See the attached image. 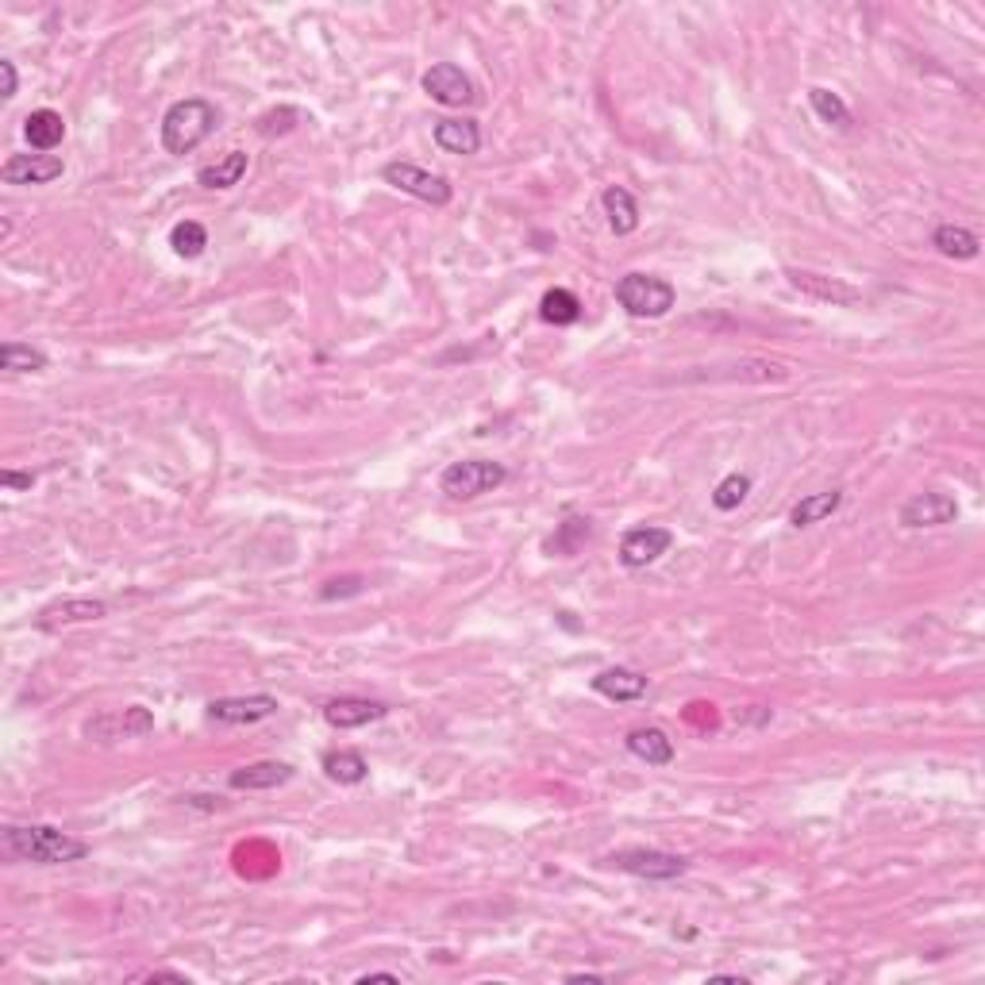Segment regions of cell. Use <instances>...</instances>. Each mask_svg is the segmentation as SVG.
Masks as SVG:
<instances>
[{
	"label": "cell",
	"mask_w": 985,
	"mask_h": 985,
	"mask_svg": "<svg viewBox=\"0 0 985 985\" xmlns=\"http://www.w3.org/2000/svg\"><path fill=\"white\" fill-rule=\"evenodd\" d=\"M420 85H424V93L435 100V105H447V108L473 105V97H478V93H473V82L455 62H435L432 70H424Z\"/></svg>",
	"instance_id": "obj_10"
},
{
	"label": "cell",
	"mask_w": 985,
	"mask_h": 985,
	"mask_svg": "<svg viewBox=\"0 0 985 985\" xmlns=\"http://www.w3.org/2000/svg\"><path fill=\"white\" fill-rule=\"evenodd\" d=\"M539 316L554 327H570L581 320V301L570 293V289H546L543 301H539Z\"/></svg>",
	"instance_id": "obj_26"
},
{
	"label": "cell",
	"mask_w": 985,
	"mask_h": 985,
	"mask_svg": "<svg viewBox=\"0 0 985 985\" xmlns=\"http://www.w3.org/2000/svg\"><path fill=\"white\" fill-rule=\"evenodd\" d=\"M616 301H620V309H624L627 316L662 320L677 304V293H674V286H670L666 277L632 269V274H624L616 281Z\"/></svg>",
	"instance_id": "obj_3"
},
{
	"label": "cell",
	"mask_w": 985,
	"mask_h": 985,
	"mask_svg": "<svg viewBox=\"0 0 985 985\" xmlns=\"http://www.w3.org/2000/svg\"><path fill=\"white\" fill-rule=\"evenodd\" d=\"M359 982L362 985L367 982H400V974H389V970H370V974H362Z\"/></svg>",
	"instance_id": "obj_37"
},
{
	"label": "cell",
	"mask_w": 985,
	"mask_h": 985,
	"mask_svg": "<svg viewBox=\"0 0 985 985\" xmlns=\"http://www.w3.org/2000/svg\"><path fill=\"white\" fill-rule=\"evenodd\" d=\"M593 693L627 705V700L647 697V677L639 674V670H632V666H609V670H601V674L593 677Z\"/></svg>",
	"instance_id": "obj_16"
},
{
	"label": "cell",
	"mask_w": 985,
	"mask_h": 985,
	"mask_svg": "<svg viewBox=\"0 0 985 985\" xmlns=\"http://www.w3.org/2000/svg\"><path fill=\"white\" fill-rule=\"evenodd\" d=\"M747 493H750L747 473H728V478L712 489V508H717V513H735V508L747 501Z\"/></svg>",
	"instance_id": "obj_31"
},
{
	"label": "cell",
	"mask_w": 985,
	"mask_h": 985,
	"mask_svg": "<svg viewBox=\"0 0 985 985\" xmlns=\"http://www.w3.org/2000/svg\"><path fill=\"white\" fill-rule=\"evenodd\" d=\"M355 593H362V578H332L320 589V601H335V597H355Z\"/></svg>",
	"instance_id": "obj_33"
},
{
	"label": "cell",
	"mask_w": 985,
	"mask_h": 985,
	"mask_svg": "<svg viewBox=\"0 0 985 985\" xmlns=\"http://www.w3.org/2000/svg\"><path fill=\"white\" fill-rule=\"evenodd\" d=\"M216 123H220V112L216 105H208L204 97H185L173 100L163 116V147L166 155H193L204 139L213 135Z\"/></svg>",
	"instance_id": "obj_2"
},
{
	"label": "cell",
	"mask_w": 985,
	"mask_h": 985,
	"mask_svg": "<svg viewBox=\"0 0 985 985\" xmlns=\"http://www.w3.org/2000/svg\"><path fill=\"white\" fill-rule=\"evenodd\" d=\"M932 247H936L944 259H977V251H982V243H977V236L970 228H959V224H939L936 231H932Z\"/></svg>",
	"instance_id": "obj_24"
},
{
	"label": "cell",
	"mask_w": 985,
	"mask_h": 985,
	"mask_svg": "<svg viewBox=\"0 0 985 985\" xmlns=\"http://www.w3.org/2000/svg\"><path fill=\"white\" fill-rule=\"evenodd\" d=\"M324 773L339 785H359V782H367L370 766H367V758H362L359 750H327Z\"/></svg>",
	"instance_id": "obj_25"
},
{
	"label": "cell",
	"mask_w": 985,
	"mask_h": 985,
	"mask_svg": "<svg viewBox=\"0 0 985 985\" xmlns=\"http://www.w3.org/2000/svg\"><path fill=\"white\" fill-rule=\"evenodd\" d=\"M281 709L277 697L269 693H251V697H220L208 705V717L220 720V724H259V720H269Z\"/></svg>",
	"instance_id": "obj_12"
},
{
	"label": "cell",
	"mask_w": 985,
	"mask_h": 985,
	"mask_svg": "<svg viewBox=\"0 0 985 985\" xmlns=\"http://www.w3.org/2000/svg\"><path fill=\"white\" fill-rule=\"evenodd\" d=\"M65 163L58 155H9L0 166L4 185H47V181L62 178Z\"/></svg>",
	"instance_id": "obj_13"
},
{
	"label": "cell",
	"mask_w": 985,
	"mask_h": 985,
	"mask_svg": "<svg viewBox=\"0 0 985 985\" xmlns=\"http://www.w3.org/2000/svg\"><path fill=\"white\" fill-rule=\"evenodd\" d=\"M432 135L447 155H478L481 151L478 120H440Z\"/></svg>",
	"instance_id": "obj_20"
},
{
	"label": "cell",
	"mask_w": 985,
	"mask_h": 985,
	"mask_svg": "<svg viewBox=\"0 0 985 985\" xmlns=\"http://www.w3.org/2000/svg\"><path fill=\"white\" fill-rule=\"evenodd\" d=\"M785 277H790V286L797 289V293L813 297V301H824V304H858L863 301V293H858L855 286H848V281H839V277H824V274H813V269H785Z\"/></svg>",
	"instance_id": "obj_14"
},
{
	"label": "cell",
	"mask_w": 985,
	"mask_h": 985,
	"mask_svg": "<svg viewBox=\"0 0 985 985\" xmlns=\"http://www.w3.org/2000/svg\"><path fill=\"white\" fill-rule=\"evenodd\" d=\"M24 139L32 143V151H39V155L55 151L58 143L65 139L62 112H55V108H35V112L24 120Z\"/></svg>",
	"instance_id": "obj_19"
},
{
	"label": "cell",
	"mask_w": 985,
	"mask_h": 985,
	"mask_svg": "<svg viewBox=\"0 0 985 985\" xmlns=\"http://www.w3.org/2000/svg\"><path fill=\"white\" fill-rule=\"evenodd\" d=\"M4 848L35 866H65V863H82L89 855L85 839L55 828V824H9L4 828Z\"/></svg>",
	"instance_id": "obj_1"
},
{
	"label": "cell",
	"mask_w": 985,
	"mask_h": 985,
	"mask_svg": "<svg viewBox=\"0 0 985 985\" xmlns=\"http://www.w3.org/2000/svg\"><path fill=\"white\" fill-rule=\"evenodd\" d=\"M0 370H9V374H35V370H47V355L27 343H4L0 347Z\"/></svg>",
	"instance_id": "obj_29"
},
{
	"label": "cell",
	"mask_w": 985,
	"mask_h": 985,
	"mask_svg": "<svg viewBox=\"0 0 985 985\" xmlns=\"http://www.w3.org/2000/svg\"><path fill=\"white\" fill-rule=\"evenodd\" d=\"M0 485H4V489H32V485H35V473L4 470V473H0Z\"/></svg>",
	"instance_id": "obj_36"
},
{
	"label": "cell",
	"mask_w": 985,
	"mask_h": 985,
	"mask_svg": "<svg viewBox=\"0 0 985 985\" xmlns=\"http://www.w3.org/2000/svg\"><path fill=\"white\" fill-rule=\"evenodd\" d=\"M293 778V766L289 762H251V766H239V770L228 773V785L231 790H277V785H286Z\"/></svg>",
	"instance_id": "obj_17"
},
{
	"label": "cell",
	"mask_w": 985,
	"mask_h": 985,
	"mask_svg": "<svg viewBox=\"0 0 985 985\" xmlns=\"http://www.w3.org/2000/svg\"><path fill=\"white\" fill-rule=\"evenodd\" d=\"M0 77H4V89H0V97L12 100L20 89V77H16V62H9V58H0Z\"/></svg>",
	"instance_id": "obj_34"
},
{
	"label": "cell",
	"mask_w": 985,
	"mask_h": 985,
	"mask_svg": "<svg viewBox=\"0 0 985 985\" xmlns=\"http://www.w3.org/2000/svg\"><path fill=\"white\" fill-rule=\"evenodd\" d=\"M155 732V717L143 705H128L123 712H108L85 724V735L97 743H116V740H139V735Z\"/></svg>",
	"instance_id": "obj_9"
},
{
	"label": "cell",
	"mask_w": 985,
	"mask_h": 985,
	"mask_svg": "<svg viewBox=\"0 0 985 985\" xmlns=\"http://www.w3.org/2000/svg\"><path fill=\"white\" fill-rule=\"evenodd\" d=\"M108 604L97 601V597H65V601H55L35 616V627L39 632H58V627L70 624H89V620H105Z\"/></svg>",
	"instance_id": "obj_11"
},
{
	"label": "cell",
	"mask_w": 985,
	"mask_h": 985,
	"mask_svg": "<svg viewBox=\"0 0 985 985\" xmlns=\"http://www.w3.org/2000/svg\"><path fill=\"white\" fill-rule=\"evenodd\" d=\"M670 546H674V531L659 528V524H639V528L624 531V539H620V562L627 570H644V566L659 562Z\"/></svg>",
	"instance_id": "obj_7"
},
{
	"label": "cell",
	"mask_w": 985,
	"mask_h": 985,
	"mask_svg": "<svg viewBox=\"0 0 985 985\" xmlns=\"http://www.w3.org/2000/svg\"><path fill=\"white\" fill-rule=\"evenodd\" d=\"M897 520H901V528H939V524L959 520V501L951 493L928 489V493H916V497L904 501Z\"/></svg>",
	"instance_id": "obj_8"
},
{
	"label": "cell",
	"mask_w": 985,
	"mask_h": 985,
	"mask_svg": "<svg viewBox=\"0 0 985 985\" xmlns=\"http://www.w3.org/2000/svg\"><path fill=\"white\" fill-rule=\"evenodd\" d=\"M135 982H178V985H189V977L178 974V970H143V974H135Z\"/></svg>",
	"instance_id": "obj_35"
},
{
	"label": "cell",
	"mask_w": 985,
	"mask_h": 985,
	"mask_svg": "<svg viewBox=\"0 0 985 985\" xmlns=\"http://www.w3.org/2000/svg\"><path fill=\"white\" fill-rule=\"evenodd\" d=\"M604 866L647 881H674L689 870V863L682 855H670V851H654V848H620L604 858Z\"/></svg>",
	"instance_id": "obj_5"
},
{
	"label": "cell",
	"mask_w": 985,
	"mask_h": 985,
	"mask_svg": "<svg viewBox=\"0 0 985 985\" xmlns=\"http://www.w3.org/2000/svg\"><path fill=\"white\" fill-rule=\"evenodd\" d=\"M843 505V489H824V493H808L797 505L790 508V524L793 528H813V524L828 520L831 513H839Z\"/></svg>",
	"instance_id": "obj_22"
},
{
	"label": "cell",
	"mask_w": 985,
	"mask_h": 985,
	"mask_svg": "<svg viewBox=\"0 0 985 985\" xmlns=\"http://www.w3.org/2000/svg\"><path fill=\"white\" fill-rule=\"evenodd\" d=\"M586 539H589V520L586 516H570V520H562L558 528H554V536L546 539V551L558 554V558H574Z\"/></svg>",
	"instance_id": "obj_27"
},
{
	"label": "cell",
	"mask_w": 985,
	"mask_h": 985,
	"mask_svg": "<svg viewBox=\"0 0 985 985\" xmlns=\"http://www.w3.org/2000/svg\"><path fill=\"white\" fill-rule=\"evenodd\" d=\"M385 705L382 700H370V697H335L324 705V720L339 732L347 728H362V724H374V720L385 717Z\"/></svg>",
	"instance_id": "obj_15"
},
{
	"label": "cell",
	"mask_w": 985,
	"mask_h": 985,
	"mask_svg": "<svg viewBox=\"0 0 985 985\" xmlns=\"http://www.w3.org/2000/svg\"><path fill=\"white\" fill-rule=\"evenodd\" d=\"M204 247H208V231H204L196 220H181L170 228V251L178 254V259H201Z\"/></svg>",
	"instance_id": "obj_30"
},
{
	"label": "cell",
	"mask_w": 985,
	"mask_h": 985,
	"mask_svg": "<svg viewBox=\"0 0 985 985\" xmlns=\"http://www.w3.org/2000/svg\"><path fill=\"white\" fill-rule=\"evenodd\" d=\"M382 178L389 181L393 189H400V193L432 204V208H447L451 196H455V185H451L443 173H432V170H424V166H416V163H389L382 170Z\"/></svg>",
	"instance_id": "obj_6"
},
{
	"label": "cell",
	"mask_w": 985,
	"mask_h": 985,
	"mask_svg": "<svg viewBox=\"0 0 985 985\" xmlns=\"http://www.w3.org/2000/svg\"><path fill=\"white\" fill-rule=\"evenodd\" d=\"M601 204H604V216H609V228L616 231V236H632V231L639 228V204H636V196L627 193L624 185H609V189H604Z\"/></svg>",
	"instance_id": "obj_21"
},
{
	"label": "cell",
	"mask_w": 985,
	"mask_h": 985,
	"mask_svg": "<svg viewBox=\"0 0 985 985\" xmlns=\"http://www.w3.org/2000/svg\"><path fill=\"white\" fill-rule=\"evenodd\" d=\"M808 105H813V112L820 116L824 123H831V128H839V131L851 128V108L843 105L839 93L824 89V85H813V89H808Z\"/></svg>",
	"instance_id": "obj_28"
},
{
	"label": "cell",
	"mask_w": 985,
	"mask_h": 985,
	"mask_svg": "<svg viewBox=\"0 0 985 985\" xmlns=\"http://www.w3.org/2000/svg\"><path fill=\"white\" fill-rule=\"evenodd\" d=\"M297 123H301V112L297 108H277V112H266L259 116V135H286V131H293Z\"/></svg>",
	"instance_id": "obj_32"
},
{
	"label": "cell",
	"mask_w": 985,
	"mask_h": 985,
	"mask_svg": "<svg viewBox=\"0 0 985 985\" xmlns=\"http://www.w3.org/2000/svg\"><path fill=\"white\" fill-rule=\"evenodd\" d=\"M247 166H251L247 163V151H228L220 163L196 170V185L201 189H236L239 181H243Z\"/></svg>",
	"instance_id": "obj_23"
},
{
	"label": "cell",
	"mask_w": 985,
	"mask_h": 985,
	"mask_svg": "<svg viewBox=\"0 0 985 985\" xmlns=\"http://www.w3.org/2000/svg\"><path fill=\"white\" fill-rule=\"evenodd\" d=\"M508 481V470L493 458H463V463H451L447 470L440 473V489L451 501H473L481 493H493Z\"/></svg>",
	"instance_id": "obj_4"
},
{
	"label": "cell",
	"mask_w": 985,
	"mask_h": 985,
	"mask_svg": "<svg viewBox=\"0 0 985 985\" xmlns=\"http://www.w3.org/2000/svg\"><path fill=\"white\" fill-rule=\"evenodd\" d=\"M627 750L647 766L674 762V740H670L662 728H632V732H627Z\"/></svg>",
	"instance_id": "obj_18"
}]
</instances>
